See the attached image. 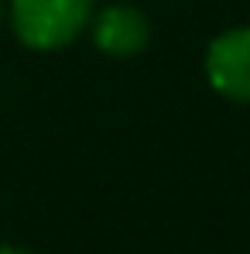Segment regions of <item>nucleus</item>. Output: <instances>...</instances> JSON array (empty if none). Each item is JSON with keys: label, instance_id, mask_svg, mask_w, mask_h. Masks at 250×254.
<instances>
[{"label": "nucleus", "instance_id": "f257e3e1", "mask_svg": "<svg viewBox=\"0 0 250 254\" xmlns=\"http://www.w3.org/2000/svg\"><path fill=\"white\" fill-rule=\"evenodd\" d=\"M93 17V0H10V28L35 52L72 45Z\"/></svg>", "mask_w": 250, "mask_h": 254}, {"label": "nucleus", "instance_id": "f03ea898", "mask_svg": "<svg viewBox=\"0 0 250 254\" xmlns=\"http://www.w3.org/2000/svg\"><path fill=\"white\" fill-rule=\"evenodd\" d=\"M206 79L219 96L233 103H250V24L230 28L209 42Z\"/></svg>", "mask_w": 250, "mask_h": 254}, {"label": "nucleus", "instance_id": "7ed1b4c3", "mask_svg": "<svg viewBox=\"0 0 250 254\" xmlns=\"http://www.w3.org/2000/svg\"><path fill=\"white\" fill-rule=\"evenodd\" d=\"M151 42V21L130 3H110L93 17V45L113 59H130Z\"/></svg>", "mask_w": 250, "mask_h": 254}, {"label": "nucleus", "instance_id": "20e7f679", "mask_svg": "<svg viewBox=\"0 0 250 254\" xmlns=\"http://www.w3.org/2000/svg\"><path fill=\"white\" fill-rule=\"evenodd\" d=\"M0 254H31V251H28V248H14V244H3V248H0Z\"/></svg>", "mask_w": 250, "mask_h": 254}, {"label": "nucleus", "instance_id": "39448f33", "mask_svg": "<svg viewBox=\"0 0 250 254\" xmlns=\"http://www.w3.org/2000/svg\"><path fill=\"white\" fill-rule=\"evenodd\" d=\"M0 21H3V0H0Z\"/></svg>", "mask_w": 250, "mask_h": 254}]
</instances>
